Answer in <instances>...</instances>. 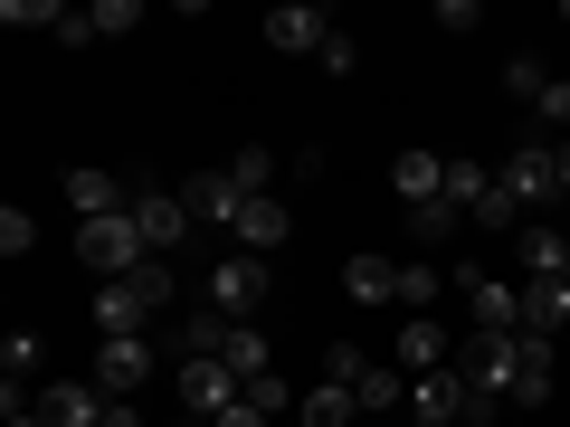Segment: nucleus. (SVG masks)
<instances>
[{
	"mask_svg": "<svg viewBox=\"0 0 570 427\" xmlns=\"http://www.w3.org/2000/svg\"><path fill=\"white\" fill-rule=\"evenodd\" d=\"M209 305L247 324V314L266 305V257H247V247H238V257H219V266H209Z\"/></svg>",
	"mask_w": 570,
	"mask_h": 427,
	"instance_id": "7",
	"label": "nucleus"
},
{
	"mask_svg": "<svg viewBox=\"0 0 570 427\" xmlns=\"http://www.w3.org/2000/svg\"><path fill=\"white\" fill-rule=\"evenodd\" d=\"M513 257H523V276H561V285H570V228L532 219L523 238H513Z\"/></svg>",
	"mask_w": 570,
	"mask_h": 427,
	"instance_id": "16",
	"label": "nucleus"
},
{
	"mask_svg": "<svg viewBox=\"0 0 570 427\" xmlns=\"http://www.w3.org/2000/svg\"><path fill=\"white\" fill-rule=\"evenodd\" d=\"M419 427H466V418H419Z\"/></svg>",
	"mask_w": 570,
	"mask_h": 427,
	"instance_id": "41",
	"label": "nucleus"
},
{
	"mask_svg": "<svg viewBox=\"0 0 570 427\" xmlns=\"http://www.w3.org/2000/svg\"><path fill=\"white\" fill-rule=\"evenodd\" d=\"M181 209H190V228H238L247 190L228 181V171H190V181H181Z\"/></svg>",
	"mask_w": 570,
	"mask_h": 427,
	"instance_id": "9",
	"label": "nucleus"
},
{
	"mask_svg": "<svg viewBox=\"0 0 570 427\" xmlns=\"http://www.w3.org/2000/svg\"><path fill=\"white\" fill-rule=\"evenodd\" d=\"M324 39H333V20H324V10H305V0L266 10V48H276V58H324Z\"/></svg>",
	"mask_w": 570,
	"mask_h": 427,
	"instance_id": "8",
	"label": "nucleus"
},
{
	"mask_svg": "<svg viewBox=\"0 0 570 427\" xmlns=\"http://www.w3.org/2000/svg\"><path fill=\"white\" fill-rule=\"evenodd\" d=\"M409 228H419L428 247H448L456 228H466V209H456V200H428V209H409Z\"/></svg>",
	"mask_w": 570,
	"mask_h": 427,
	"instance_id": "27",
	"label": "nucleus"
},
{
	"mask_svg": "<svg viewBox=\"0 0 570 427\" xmlns=\"http://www.w3.org/2000/svg\"><path fill=\"white\" fill-rule=\"evenodd\" d=\"M181 408H190V418H219V408H238V370H228V361H181Z\"/></svg>",
	"mask_w": 570,
	"mask_h": 427,
	"instance_id": "10",
	"label": "nucleus"
},
{
	"mask_svg": "<svg viewBox=\"0 0 570 427\" xmlns=\"http://www.w3.org/2000/svg\"><path fill=\"white\" fill-rule=\"evenodd\" d=\"M343 295H352V305H400V257H352L343 266Z\"/></svg>",
	"mask_w": 570,
	"mask_h": 427,
	"instance_id": "21",
	"label": "nucleus"
},
{
	"mask_svg": "<svg viewBox=\"0 0 570 427\" xmlns=\"http://www.w3.org/2000/svg\"><path fill=\"white\" fill-rule=\"evenodd\" d=\"M228 332H238V314H219V305L181 314V361H228Z\"/></svg>",
	"mask_w": 570,
	"mask_h": 427,
	"instance_id": "19",
	"label": "nucleus"
},
{
	"mask_svg": "<svg viewBox=\"0 0 570 427\" xmlns=\"http://www.w3.org/2000/svg\"><path fill=\"white\" fill-rule=\"evenodd\" d=\"M124 285H134V295H142L153 314H163V305H171V257H142V266H134Z\"/></svg>",
	"mask_w": 570,
	"mask_h": 427,
	"instance_id": "30",
	"label": "nucleus"
},
{
	"mask_svg": "<svg viewBox=\"0 0 570 427\" xmlns=\"http://www.w3.org/2000/svg\"><path fill=\"white\" fill-rule=\"evenodd\" d=\"M171 427H200V418H171Z\"/></svg>",
	"mask_w": 570,
	"mask_h": 427,
	"instance_id": "43",
	"label": "nucleus"
},
{
	"mask_svg": "<svg viewBox=\"0 0 570 427\" xmlns=\"http://www.w3.org/2000/svg\"><path fill=\"white\" fill-rule=\"evenodd\" d=\"M466 219H475V228H504V238H523V228H532V219H523V209H513V190H504V181H494V190H485V200H475V209H466Z\"/></svg>",
	"mask_w": 570,
	"mask_h": 427,
	"instance_id": "24",
	"label": "nucleus"
},
{
	"mask_svg": "<svg viewBox=\"0 0 570 427\" xmlns=\"http://www.w3.org/2000/svg\"><path fill=\"white\" fill-rule=\"evenodd\" d=\"M142 324H153V305H142L134 285H96V342H124Z\"/></svg>",
	"mask_w": 570,
	"mask_h": 427,
	"instance_id": "18",
	"label": "nucleus"
},
{
	"mask_svg": "<svg viewBox=\"0 0 570 427\" xmlns=\"http://www.w3.org/2000/svg\"><path fill=\"white\" fill-rule=\"evenodd\" d=\"M352 67H362V39H352V29H333V39H324V77H352Z\"/></svg>",
	"mask_w": 570,
	"mask_h": 427,
	"instance_id": "35",
	"label": "nucleus"
},
{
	"mask_svg": "<svg viewBox=\"0 0 570 427\" xmlns=\"http://www.w3.org/2000/svg\"><path fill=\"white\" fill-rule=\"evenodd\" d=\"M0 427H48V418H39V408H10V418H0Z\"/></svg>",
	"mask_w": 570,
	"mask_h": 427,
	"instance_id": "39",
	"label": "nucleus"
},
{
	"mask_svg": "<svg viewBox=\"0 0 570 427\" xmlns=\"http://www.w3.org/2000/svg\"><path fill=\"white\" fill-rule=\"evenodd\" d=\"M400 305H409V314L438 305V266H400Z\"/></svg>",
	"mask_w": 570,
	"mask_h": 427,
	"instance_id": "34",
	"label": "nucleus"
},
{
	"mask_svg": "<svg viewBox=\"0 0 570 427\" xmlns=\"http://www.w3.org/2000/svg\"><path fill=\"white\" fill-rule=\"evenodd\" d=\"M494 181L513 190V209H523V219H542L551 200H570V190H561V162H551V142H523V152H504V171H494Z\"/></svg>",
	"mask_w": 570,
	"mask_h": 427,
	"instance_id": "2",
	"label": "nucleus"
},
{
	"mask_svg": "<svg viewBox=\"0 0 570 427\" xmlns=\"http://www.w3.org/2000/svg\"><path fill=\"white\" fill-rule=\"evenodd\" d=\"M134 228H142V247H153V257H181L190 247V209H181V190H134Z\"/></svg>",
	"mask_w": 570,
	"mask_h": 427,
	"instance_id": "3",
	"label": "nucleus"
},
{
	"mask_svg": "<svg viewBox=\"0 0 570 427\" xmlns=\"http://www.w3.org/2000/svg\"><path fill=\"white\" fill-rule=\"evenodd\" d=\"M0 370L29 380V370H39V332H0Z\"/></svg>",
	"mask_w": 570,
	"mask_h": 427,
	"instance_id": "33",
	"label": "nucleus"
},
{
	"mask_svg": "<svg viewBox=\"0 0 570 427\" xmlns=\"http://www.w3.org/2000/svg\"><path fill=\"white\" fill-rule=\"evenodd\" d=\"M285 238H295V209H285L276 190L238 209V247H247V257H266V247H285Z\"/></svg>",
	"mask_w": 570,
	"mask_h": 427,
	"instance_id": "14",
	"label": "nucleus"
},
{
	"mask_svg": "<svg viewBox=\"0 0 570 427\" xmlns=\"http://www.w3.org/2000/svg\"><path fill=\"white\" fill-rule=\"evenodd\" d=\"M67 0H0V29H67Z\"/></svg>",
	"mask_w": 570,
	"mask_h": 427,
	"instance_id": "22",
	"label": "nucleus"
},
{
	"mask_svg": "<svg viewBox=\"0 0 570 427\" xmlns=\"http://www.w3.org/2000/svg\"><path fill=\"white\" fill-rule=\"evenodd\" d=\"M532 115H542V123H551V133H570V77H551V96H542V105H532Z\"/></svg>",
	"mask_w": 570,
	"mask_h": 427,
	"instance_id": "37",
	"label": "nucleus"
},
{
	"mask_svg": "<svg viewBox=\"0 0 570 427\" xmlns=\"http://www.w3.org/2000/svg\"><path fill=\"white\" fill-rule=\"evenodd\" d=\"M362 370H371V361H362V351H352V342H324V380H343V389H352V380H362Z\"/></svg>",
	"mask_w": 570,
	"mask_h": 427,
	"instance_id": "36",
	"label": "nucleus"
},
{
	"mask_svg": "<svg viewBox=\"0 0 570 427\" xmlns=\"http://www.w3.org/2000/svg\"><path fill=\"white\" fill-rule=\"evenodd\" d=\"M58 190H67V209H77V219H115V209L134 200V190H124L115 171H67Z\"/></svg>",
	"mask_w": 570,
	"mask_h": 427,
	"instance_id": "17",
	"label": "nucleus"
},
{
	"mask_svg": "<svg viewBox=\"0 0 570 427\" xmlns=\"http://www.w3.org/2000/svg\"><path fill=\"white\" fill-rule=\"evenodd\" d=\"M390 190H400V209L448 200V162H438V152H400V162H390Z\"/></svg>",
	"mask_w": 570,
	"mask_h": 427,
	"instance_id": "12",
	"label": "nucleus"
},
{
	"mask_svg": "<svg viewBox=\"0 0 570 427\" xmlns=\"http://www.w3.org/2000/svg\"><path fill=\"white\" fill-rule=\"evenodd\" d=\"M561 324H570V285L561 276H523V332H542V342H551Z\"/></svg>",
	"mask_w": 570,
	"mask_h": 427,
	"instance_id": "20",
	"label": "nucleus"
},
{
	"mask_svg": "<svg viewBox=\"0 0 570 427\" xmlns=\"http://www.w3.org/2000/svg\"><path fill=\"white\" fill-rule=\"evenodd\" d=\"M456 295H466L475 332H523V285H494V276H475V266H456Z\"/></svg>",
	"mask_w": 570,
	"mask_h": 427,
	"instance_id": "5",
	"label": "nucleus"
},
{
	"mask_svg": "<svg viewBox=\"0 0 570 427\" xmlns=\"http://www.w3.org/2000/svg\"><path fill=\"white\" fill-rule=\"evenodd\" d=\"M513 408H542L551 399V342L542 332H523V342H513V389H504Z\"/></svg>",
	"mask_w": 570,
	"mask_h": 427,
	"instance_id": "15",
	"label": "nucleus"
},
{
	"mask_svg": "<svg viewBox=\"0 0 570 427\" xmlns=\"http://www.w3.org/2000/svg\"><path fill=\"white\" fill-rule=\"evenodd\" d=\"M105 427H142V408L134 399H105Z\"/></svg>",
	"mask_w": 570,
	"mask_h": 427,
	"instance_id": "38",
	"label": "nucleus"
},
{
	"mask_svg": "<svg viewBox=\"0 0 570 427\" xmlns=\"http://www.w3.org/2000/svg\"><path fill=\"white\" fill-rule=\"evenodd\" d=\"M29 247H39V219L10 200V209H0V257H29Z\"/></svg>",
	"mask_w": 570,
	"mask_h": 427,
	"instance_id": "31",
	"label": "nucleus"
},
{
	"mask_svg": "<svg viewBox=\"0 0 570 427\" xmlns=\"http://www.w3.org/2000/svg\"><path fill=\"white\" fill-rule=\"evenodd\" d=\"M228 181H238L247 200H266V181H276V152H266V142H238V162H228Z\"/></svg>",
	"mask_w": 570,
	"mask_h": 427,
	"instance_id": "23",
	"label": "nucleus"
},
{
	"mask_svg": "<svg viewBox=\"0 0 570 427\" xmlns=\"http://www.w3.org/2000/svg\"><path fill=\"white\" fill-rule=\"evenodd\" d=\"M504 96L542 105V96H551V67H542V58H504Z\"/></svg>",
	"mask_w": 570,
	"mask_h": 427,
	"instance_id": "28",
	"label": "nucleus"
},
{
	"mask_svg": "<svg viewBox=\"0 0 570 427\" xmlns=\"http://www.w3.org/2000/svg\"><path fill=\"white\" fill-rule=\"evenodd\" d=\"M77 257L96 266V285H124L153 247H142V228H134V209H115V219H77Z\"/></svg>",
	"mask_w": 570,
	"mask_h": 427,
	"instance_id": "1",
	"label": "nucleus"
},
{
	"mask_svg": "<svg viewBox=\"0 0 570 427\" xmlns=\"http://www.w3.org/2000/svg\"><path fill=\"white\" fill-rule=\"evenodd\" d=\"M513 342H523V332H475V342L456 351V370H466L475 399H504L513 389Z\"/></svg>",
	"mask_w": 570,
	"mask_h": 427,
	"instance_id": "6",
	"label": "nucleus"
},
{
	"mask_svg": "<svg viewBox=\"0 0 570 427\" xmlns=\"http://www.w3.org/2000/svg\"><path fill=\"white\" fill-rule=\"evenodd\" d=\"M456 351H448V324H438V314H409L400 324V370L409 380H419V370H448Z\"/></svg>",
	"mask_w": 570,
	"mask_h": 427,
	"instance_id": "13",
	"label": "nucleus"
},
{
	"mask_svg": "<svg viewBox=\"0 0 570 427\" xmlns=\"http://www.w3.org/2000/svg\"><path fill=\"white\" fill-rule=\"evenodd\" d=\"M551 162H561V190H570V133H561V142H551Z\"/></svg>",
	"mask_w": 570,
	"mask_h": 427,
	"instance_id": "40",
	"label": "nucleus"
},
{
	"mask_svg": "<svg viewBox=\"0 0 570 427\" xmlns=\"http://www.w3.org/2000/svg\"><path fill=\"white\" fill-rule=\"evenodd\" d=\"M96 389L105 399H142V389H153V342H142V332L96 342Z\"/></svg>",
	"mask_w": 570,
	"mask_h": 427,
	"instance_id": "4",
	"label": "nucleus"
},
{
	"mask_svg": "<svg viewBox=\"0 0 570 427\" xmlns=\"http://www.w3.org/2000/svg\"><path fill=\"white\" fill-rule=\"evenodd\" d=\"M228 370H238V389H247V380H266V332H257V324L228 332Z\"/></svg>",
	"mask_w": 570,
	"mask_h": 427,
	"instance_id": "25",
	"label": "nucleus"
},
{
	"mask_svg": "<svg viewBox=\"0 0 570 427\" xmlns=\"http://www.w3.org/2000/svg\"><path fill=\"white\" fill-rule=\"evenodd\" d=\"M352 399H362V408H409V380H400V370H381V361H371L362 380H352Z\"/></svg>",
	"mask_w": 570,
	"mask_h": 427,
	"instance_id": "26",
	"label": "nucleus"
},
{
	"mask_svg": "<svg viewBox=\"0 0 570 427\" xmlns=\"http://www.w3.org/2000/svg\"><path fill=\"white\" fill-rule=\"evenodd\" d=\"M247 408H266V418H276V427H285V418H295V389H285V380H276V370H266V380H247Z\"/></svg>",
	"mask_w": 570,
	"mask_h": 427,
	"instance_id": "32",
	"label": "nucleus"
},
{
	"mask_svg": "<svg viewBox=\"0 0 570 427\" xmlns=\"http://www.w3.org/2000/svg\"><path fill=\"white\" fill-rule=\"evenodd\" d=\"M39 418L48 427H105V389L96 380H58V389H39Z\"/></svg>",
	"mask_w": 570,
	"mask_h": 427,
	"instance_id": "11",
	"label": "nucleus"
},
{
	"mask_svg": "<svg viewBox=\"0 0 570 427\" xmlns=\"http://www.w3.org/2000/svg\"><path fill=\"white\" fill-rule=\"evenodd\" d=\"M86 29H96V39H124V29H142V0H96Z\"/></svg>",
	"mask_w": 570,
	"mask_h": 427,
	"instance_id": "29",
	"label": "nucleus"
},
{
	"mask_svg": "<svg viewBox=\"0 0 570 427\" xmlns=\"http://www.w3.org/2000/svg\"><path fill=\"white\" fill-rule=\"evenodd\" d=\"M561 29H570V0H561Z\"/></svg>",
	"mask_w": 570,
	"mask_h": 427,
	"instance_id": "42",
	"label": "nucleus"
}]
</instances>
